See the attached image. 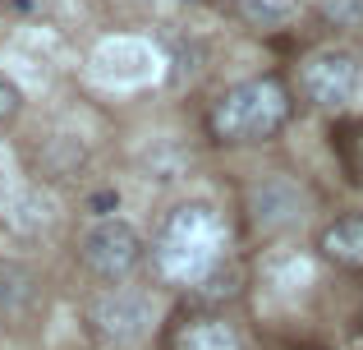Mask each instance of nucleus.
Segmentation results:
<instances>
[{
	"label": "nucleus",
	"mask_w": 363,
	"mask_h": 350,
	"mask_svg": "<svg viewBox=\"0 0 363 350\" xmlns=\"http://www.w3.org/2000/svg\"><path fill=\"white\" fill-rule=\"evenodd\" d=\"M230 263V231L212 203H179L152 235V268L166 286L198 290Z\"/></svg>",
	"instance_id": "nucleus-1"
},
{
	"label": "nucleus",
	"mask_w": 363,
	"mask_h": 350,
	"mask_svg": "<svg viewBox=\"0 0 363 350\" xmlns=\"http://www.w3.org/2000/svg\"><path fill=\"white\" fill-rule=\"evenodd\" d=\"M294 116V97L276 74L240 79L225 92H216L207 106V134L225 148H253L276 138Z\"/></svg>",
	"instance_id": "nucleus-2"
},
{
	"label": "nucleus",
	"mask_w": 363,
	"mask_h": 350,
	"mask_svg": "<svg viewBox=\"0 0 363 350\" xmlns=\"http://www.w3.org/2000/svg\"><path fill=\"white\" fill-rule=\"evenodd\" d=\"M147 258V244H143L138 226H129L124 217H106V222H92L79 240V263L92 281L101 286H124L133 272Z\"/></svg>",
	"instance_id": "nucleus-3"
},
{
	"label": "nucleus",
	"mask_w": 363,
	"mask_h": 350,
	"mask_svg": "<svg viewBox=\"0 0 363 350\" xmlns=\"http://www.w3.org/2000/svg\"><path fill=\"white\" fill-rule=\"evenodd\" d=\"M363 88V55L350 46H318L299 60V92L318 111H345Z\"/></svg>",
	"instance_id": "nucleus-4"
},
{
	"label": "nucleus",
	"mask_w": 363,
	"mask_h": 350,
	"mask_svg": "<svg viewBox=\"0 0 363 350\" xmlns=\"http://www.w3.org/2000/svg\"><path fill=\"white\" fill-rule=\"evenodd\" d=\"M157 323V300L133 286H106L88 300V327L106 346H138Z\"/></svg>",
	"instance_id": "nucleus-5"
},
{
	"label": "nucleus",
	"mask_w": 363,
	"mask_h": 350,
	"mask_svg": "<svg viewBox=\"0 0 363 350\" xmlns=\"http://www.w3.org/2000/svg\"><path fill=\"white\" fill-rule=\"evenodd\" d=\"M244 212L262 235L294 231V226L308 217V194H303L299 180H290V175H262L257 185H248Z\"/></svg>",
	"instance_id": "nucleus-6"
},
{
	"label": "nucleus",
	"mask_w": 363,
	"mask_h": 350,
	"mask_svg": "<svg viewBox=\"0 0 363 350\" xmlns=\"http://www.w3.org/2000/svg\"><path fill=\"white\" fill-rule=\"evenodd\" d=\"M0 222H5V231L18 235V240H42V235H51L55 226H60V203L37 185L9 189V194L0 198Z\"/></svg>",
	"instance_id": "nucleus-7"
},
{
	"label": "nucleus",
	"mask_w": 363,
	"mask_h": 350,
	"mask_svg": "<svg viewBox=\"0 0 363 350\" xmlns=\"http://www.w3.org/2000/svg\"><path fill=\"white\" fill-rule=\"evenodd\" d=\"M318 253L345 272H363V212H345L318 231Z\"/></svg>",
	"instance_id": "nucleus-8"
},
{
	"label": "nucleus",
	"mask_w": 363,
	"mask_h": 350,
	"mask_svg": "<svg viewBox=\"0 0 363 350\" xmlns=\"http://www.w3.org/2000/svg\"><path fill=\"white\" fill-rule=\"evenodd\" d=\"M170 350H244V337H240V327L225 323L221 314H203V318L179 323Z\"/></svg>",
	"instance_id": "nucleus-9"
},
{
	"label": "nucleus",
	"mask_w": 363,
	"mask_h": 350,
	"mask_svg": "<svg viewBox=\"0 0 363 350\" xmlns=\"http://www.w3.org/2000/svg\"><path fill=\"white\" fill-rule=\"evenodd\" d=\"M37 300V272L23 268V263H5L0 268V309L5 314H23Z\"/></svg>",
	"instance_id": "nucleus-10"
},
{
	"label": "nucleus",
	"mask_w": 363,
	"mask_h": 350,
	"mask_svg": "<svg viewBox=\"0 0 363 350\" xmlns=\"http://www.w3.org/2000/svg\"><path fill=\"white\" fill-rule=\"evenodd\" d=\"M299 5L303 0H235V9H240L248 28H281L299 14Z\"/></svg>",
	"instance_id": "nucleus-11"
},
{
	"label": "nucleus",
	"mask_w": 363,
	"mask_h": 350,
	"mask_svg": "<svg viewBox=\"0 0 363 350\" xmlns=\"http://www.w3.org/2000/svg\"><path fill=\"white\" fill-rule=\"evenodd\" d=\"M318 18L336 33H359L363 28V0H318Z\"/></svg>",
	"instance_id": "nucleus-12"
},
{
	"label": "nucleus",
	"mask_w": 363,
	"mask_h": 350,
	"mask_svg": "<svg viewBox=\"0 0 363 350\" xmlns=\"http://www.w3.org/2000/svg\"><path fill=\"white\" fill-rule=\"evenodd\" d=\"M198 300H203V305H221V300H235L240 295V268H235V263H225L221 272H216V277H207L203 286L194 290Z\"/></svg>",
	"instance_id": "nucleus-13"
},
{
	"label": "nucleus",
	"mask_w": 363,
	"mask_h": 350,
	"mask_svg": "<svg viewBox=\"0 0 363 350\" xmlns=\"http://www.w3.org/2000/svg\"><path fill=\"white\" fill-rule=\"evenodd\" d=\"M18 111H23V88H18L14 79H5V74H0V125L18 120Z\"/></svg>",
	"instance_id": "nucleus-14"
},
{
	"label": "nucleus",
	"mask_w": 363,
	"mask_h": 350,
	"mask_svg": "<svg viewBox=\"0 0 363 350\" xmlns=\"http://www.w3.org/2000/svg\"><path fill=\"white\" fill-rule=\"evenodd\" d=\"M152 5H189V0H152Z\"/></svg>",
	"instance_id": "nucleus-15"
}]
</instances>
